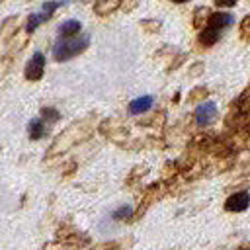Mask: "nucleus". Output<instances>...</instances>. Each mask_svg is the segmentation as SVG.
<instances>
[{
    "mask_svg": "<svg viewBox=\"0 0 250 250\" xmlns=\"http://www.w3.org/2000/svg\"><path fill=\"white\" fill-rule=\"evenodd\" d=\"M219 37H221V29L207 25V27L201 31V35H199V41H201L203 45H207V47H209V45L217 43V41H219Z\"/></svg>",
    "mask_w": 250,
    "mask_h": 250,
    "instance_id": "obj_9",
    "label": "nucleus"
},
{
    "mask_svg": "<svg viewBox=\"0 0 250 250\" xmlns=\"http://www.w3.org/2000/svg\"><path fill=\"white\" fill-rule=\"evenodd\" d=\"M88 45H90V37H88V35H80V37H72V35H70L68 39H61V41L55 43V47H53V57H55V61L64 62V61H68V59L80 55Z\"/></svg>",
    "mask_w": 250,
    "mask_h": 250,
    "instance_id": "obj_1",
    "label": "nucleus"
},
{
    "mask_svg": "<svg viewBox=\"0 0 250 250\" xmlns=\"http://www.w3.org/2000/svg\"><path fill=\"white\" fill-rule=\"evenodd\" d=\"M133 215V207H129V205H123V207H119L117 211H113V219L115 221H121V219H127V217H131Z\"/></svg>",
    "mask_w": 250,
    "mask_h": 250,
    "instance_id": "obj_11",
    "label": "nucleus"
},
{
    "mask_svg": "<svg viewBox=\"0 0 250 250\" xmlns=\"http://www.w3.org/2000/svg\"><path fill=\"white\" fill-rule=\"evenodd\" d=\"M59 6H61V2H45V4H43V8H41V12L31 14V16H29V20H27V25H25L27 33H31V31H33L39 23H43L45 20H49V18H51V14H53Z\"/></svg>",
    "mask_w": 250,
    "mask_h": 250,
    "instance_id": "obj_2",
    "label": "nucleus"
},
{
    "mask_svg": "<svg viewBox=\"0 0 250 250\" xmlns=\"http://www.w3.org/2000/svg\"><path fill=\"white\" fill-rule=\"evenodd\" d=\"M172 2H178L180 4V2H188V0H172Z\"/></svg>",
    "mask_w": 250,
    "mask_h": 250,
    "instance_id": "obj_13",
    "label": "nucleus"
},
{
    "mask_svg": "<svg viewBox=\"0 0 250 250\" xmlns=\"http://www.w3.org/2000/svg\"><path fill=\"white\" fill-rule=\"evenodd\" d=\"M43 133H45L43 123H41L39 119H33V121L29 123V137H31V139H39Z\"/></svg>",
    "mask_w": 250,
    "mask_h": 250,
    "instance_id": "obj_10",
    "label": "nucleus"
},
{
    "mask_svg": "<svg viewBox=\"0 0 250 250\" xmlns=\"http://www.w3.org/2000/svg\"><path fill=\"white\" fill-rule=\"evenodd\" d=\"M250 205V193L248 191H238V193H232L227 203H225V209L227 211H234V213H240L244 209H248Z\"/></svg>",
    "mask_w": 250,
    "mask_h": 250,
    "instance_id": "obj_5",
    "label": "nucleus"
},
{
    "mask_svg": "<svg viewBox=\"0 0 250 250\" xmlns=\"http://www.w3.org/2000/svg\"><path fill=\"white\" fill-rule=\"evenodd\" d=\"M215 4L217 6H223V8H230V6L236 4V0H215Z\"/></svg>",
    "mask_w": 250,
    "mask_h": 250,
    "instance_id": "obj_12",
    "label": "nucleus"
},
{
    "mask_svg": "<svg viewBox=\"0 0 250 250\" xmlns=\"http://www.w3.org/2000/svg\"><path fill=\"white\" fill-rule=\"evenodd\" d=\"M232 23V16L230 14H227V12H215V14H211L209 16V23L207 25H211V27H217V29H225V27H229Z\"/></svg>",
    "mask_w": 250,
    "mask_h": 250,
    "instance_id": "obj_7",
    "label": "nucleus"
},
{
    "mask_svg": "<svg viewBox=\"0 0 250 250\" xmlns=\"http://www.w3.org/2000/svg\"><path fill=\"white\" fill-rule=\"evenodd\" d=\"M154 104V98L152 96H141V98H135L131 104H129V113L131 115H137V113H145L146 109H150Z\"/></svg>",
    "mask_w": 250,
    "mask_h": 250,
    "instance_id": "obj_6",
    "label": "nucleus"
},
{
    "mask_svg": "<svg viewBox=\"0 0 250 250\" xmlns=\"http://www.w3.org/2000/svg\"><path fill=\"white\" fill-rule=\"evenodd\" d=\"M43 66H45V57L41 53H33V57L27 61V64L23 68L25 78L27 80H39L43 74Z\"/></svg>",
    "mask_w": 250,
    "mask_h": 250,
    "instance_id": "obj_3",
    "label": "nucleus"
},
{
    "mask_svg": "<svg viewBox=\"0 0 250 250\" xmlns=\"http://www.w3.org/2000/svg\"><path fill=\"white\" fill-rule=\"evenodd\" d=\"M80 29H82V23H80L78 20H66V21H62V23L59 25V33H61L62 37L76 35Z\"/></svg>",
    "mask_w": 250,
    "mask_h": 250,
    "instance_id": "obj_8",
    "label": "nucleus"
},
{
    "mask_svg": "<svg viewBox=\"0 0 250 250\" xmlns=\"http://www.w3.org/2000/svg\"><path fill=\"white\" fill-rule=\"evenodd\" d=\"M215 115H217V104L215 102H205L195 109V123L199 127H205L215 119Z\"/></svg>",
    "mask_w": 250,
    "mask_h": 250,
    "instance_id": "obj_4",
    "label": "nucleus"
}]
</instances>
